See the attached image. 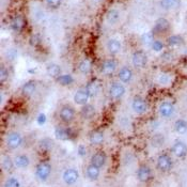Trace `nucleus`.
Returning <instances> with one entry per match:
<instances>
[{"mask_svg":"<svg viewBox=\"0 0 187 187\" xmlns=\"http://www.w3.org/2000/svg\"><path fill=\"white\" fill-rule=\"evenodd\" d=\"M51 173V166L49 163H41L36 166V175L42 182H45Z\"/></svg>","mask_w":187,"mask_h":187,"instance_id":"nucleus-1","label":"nucleus"},{"mask_svg":"<svg viewBox=\"0 0 187 187\" xmlns=\"http://www.w3.org/2000/svg\"><path fill=\"white\" fill-rule=\"evenodd\" d=\"M157 169L162 172H168L172 168V159L169 155L163 154L157 158Z\"/></svg>","mask_w":187,"mask_h":187,"instance_id":"nucleus-2","label":"nucleus"},{"mask_svg":"<svg viewBox=\"0 0 187 187\" xmlns=\"http://www.w3.org/2000/svg\"><path fill=\"white\" fill-rule=\"evenodd\" d=\"M170 29V24L169 22H168L166 18H158L157 20H156L155 25H154V28L153 30H152V32H153V34H162V33H165V32H167L168 30Z\"/></svg>","mask_w":187,"mask_h":187,"instance_id":"nucleus-3","label":"nucleus"},{"mask_svg":"<svg viewBox=\"0 0 187 187\" xmlns=\"http://www.w3.org/2000/svg\"><path fill=\"white\" fill-rule=\"evenodd\" d=\"M22 142H23L22 136L16 132L10 133V134L8 135V137H6V144H8L9 148L12 150L17 149L18 147L22 144Z\"/></svg>","mask_w":187,"mask_h":187,"instance_id":"nucleus-4","label":"nucleus"},{"mask_svg":"<svg viewBox=\"0 0 187 187\" xmlns=\"http://www.w3.org/2000/svg\"><path fill=\"white\" fill-rule=\"evenodd\" d=\"M63 181L65 182L69 185H72V184H75L79 179V173L76 169H73V168H70V169H66L64 172H63L62 175Z\"/></svg>","mask_w":187,"mask_h":187,"instance_id":"nucleus-5","label":"nucleus"},{"mask_svg":"<svg viewBox=\"0 0 187 187\" xmlns=\"http://www.w3.org/2000/svg\"><path fill=\"white\" fill-rule=\"evenodd\" d=\"M60 119L65 123H70L74 120L75 118V110L71 106H64L61 108L59 113Z\"/></svg>","mask_w":187,"mask_h":187,"instance_id":"nucleus-6","label":"nucleus"},{"mask_svg":"<svg viewBox=\"0 0 187 187\" xmlns=\"http://www.w3.org/2000/svg\"><path fill=\"white\" fill-rule=\"evenodd\" d=\"M132 61L134 66L136 67H143L146 66V64L148 63V57L142 51H136V53L133 55Z\"/></svg>","mask_w":187,"mask_h":187,"instance_id":"nucleus-7","label":"nucleus"},{"mask_svg":"<svg viewBox=\"0 0 187 187\" xmlns=\"http://www.w3.org/2000/svg\"><path fill=\"white\" fill-rule=\"evenodd\" d=\"M109 93H110V96L113 97V99H121L125 94V88L121 83H112L110 89H109Z\"/></svg>","mask_w":187,"mask_h":187,"instance_id":"nucleus-8","label":"nucleus"},{"mask_svg":"<svg viewBox=\"0 0 187 187\" xmlns=\"http://www.w3.org/2000/svg\"><path fill=\"white\" fill-rule=\"evenodd\" d=\"M172 153L174 154L176 157H185L187 155V146L182 141H176L172 146Z\"/></svg>","mask_w":187,"mask_h":187,"instance_id":"nucleus-9","label":"nucleus"},{"mask_svg":"<svg viewBox=\"0 0 187 187\" xmlns=\"http://www.w3.org/2000/svg\"><path fill=\"white\" fill-rule=\"evenodd\" d=\"M159 114L164 118H170L174 112V106L170 102H164L159 106Z\"/></svg>","mask_w":187,"mask_h":187,"instance_id":"nucleus-10","label":"nucleus"},{"mask_svg":"<svg viewBox=\"0 0 187 187\" xmlns=\"http://www.w3.org/2000/svg\"><path fill=\"white\" fill-rule=\"evenodd\" d=\"M132 108L133 110L137 113H144L148 109V105H147L146 100H143L140 97H136V99L133 100V103H132Z\"/></svg>","mask_w":187,"mask_h":187,"instance_id":"nucleus-11","label":"nucleus"},{"mask_svg":"<svg viewBox=\"0 0 187 187\" xmlns=\"http://www.w3.org/2000/svg\"><path fill=\"white\" fill-rule=\"evenodd\" d=\"M137 177L140 182H148L152 177V171L148 166H141L137 171Z\"/></svg>","mask_w":187,"mask_h":187,"instance_id":"nucleus-12","label":"nucleus"},{"mask_svg":"<svg viewBox=\"0 0 187 187\" xmlns=\"http://www.w3.org/2000/svg\"><path fill=\"white\" fill-rule=\"evenodd\" d=\"M89 97H90V95H89L88 91L86 90H78L76 93H75L74 95V102L76 103V104L78 105H85L88 103L89 100Z\"/></svg>","mask_w":187,"mask_h":187,"instance_id":"nucleus-13","label":"nucleus"},{"mask_svg":"<svg viewBox=\"0 0 187 187\" xmlns=\"http://www.w3.org/2000/svg\"><path fill=\"white\" fill-rule=\"evenodd\" d=\"M25 27V17L22 15H17L12 19L11 22V28L13 31L15 32H20Z\"/></svg>","mask_w":187,"mask_h":187,"instance_id":"nucleus-14","label":"nucleus"},{"mask_svg":"<svg viewBox=\"0 0 187 187\" xmlns=\"http://www.w3.org/2000/svg\"><path fill=\"white\" fill-rule=\"evenodd\" d=\"M55 136L59 140H69L72 138V130L71 128L64 127H57L55 130Z\"/></svg>","mask_w":187,"mask_h":187,"instance_id":"nucleus-15","label":"nucleus"},{"mask_svg":"<svg viewBox=\"0 0 187 187\" xmlns=\"http://www.w3.org/2000/svg\"><path fill=\"white\" fill-rule=\"evenodd\" d=\"M86 90L88 91L90 97L95 96V95H97V93H99L100 90V83L96 80V79H93V80H91L88 83L87 87H86Z\"/></svg>","mask_w":187,"mask_h":187,"instance_id":"nucleus-16","label":"nucleus"},{"mask_svg":"<svg viewBox=\"0 0 187 187\" xmlns=\"http://www.w3.org/2000/svg\"><path fill=\"white\" fill-rule=\"evenodd\" d=\"M91 164H93L99 168L104 167V165L106 164V155L103 152H97L91 158Z\"/></svg>","mask_w":187,"mask_h":187,"instance_id":"nucleus-17","label":"nucleus"},{"mask_svg":"<svg viewBox=\"0 0 187 187\" xmlns=\"http://www.w3.org/2000/svg\"><path fill=\"white\" fill-rule=\"evenodd\" d=\"M36 83L34 81H28L26 83L22 88V94L26 97H29L36 92Z\"/></svg>","mask_w":187,"mask_h":187,"instance_id":"nucleus-18","label":"nucleus"},{"mask_svg":"<svg viewBox=\"0 0 187 187\" xmlns=\"http://www.w3.org/2000/svg\"><path fill=\"white\" fill-rule=\"evenodd\" d=\"M80 114L83 119H92L95 114V108L94 106L90 104H85L83 105V108L80 110Z\"/></svg>","mask_w":187,"mask_h":187,"instance_id":"nucleus-19","label":"nucleus"},{"mask_svg":"<svg viewBox=\"0 0 187 187\" xmlns=\"http://www.w3.org/2000/svg\"><path fill=\"white\" fill-rule=\"evenodd\" d=\"M14 163H15V166L17 168L25 169V168H27L28 166L30 165V159L27 155H25V154H20V155H17L15 157Z\"/></svg>","mask_w":187,"mask_h":187,"instance_id":"nucleus-20","label":"nucleus"},{"mask_svg":"<svg viewBox=\"0 0 187 187\" xmlns=\"http://www.w3.org/2000/svg\"><path fill=\"white\" fill-rule=\"evenodd\" d=\"M100 168L96 167L95 165H93V164H91L90 166H88L87 167V176L89 180H91V181H95V180L99 179L100 176Z\"/></svg>","mask_w":187,"mask_h":187,"instance_id":"nucleus-21","label":"nucleus"},{"mask_svg":"<svg viewBox=\"0 0 187 187\" xmlns=\"http://www.w3.org/2000/svg\"><path fill=\"white\" fill-rule=\"evenodd\" d=\"M133 78V72L130 71L128 67H122L119 72V79H120L122 83H127L132 80Z\"/></svg>","mask_w":187,"mask_h":187,"instance_id":"nucleus-22","label":"nucleus"},{"mask_svg":"<svg viewBox=\"0 0 187 187\" xmlns=\"http://www.w3.org/2000/svg\"><path fill=\"white\" fill-rule=\"evenodd\" d=\"M89 140L92 144H100L104 141V134L100 130H94L90 134Z\"/></svg>","mask_w":187,"mask_h":187,"instance_id":"nucleus-23","label":"nucleus"},{"mask_svg":"<svg viewBox=\"0 0 187 187\" xmlns=\"http://www.w3.org/2000/svg\"><path fill=\"white\" fill-rule=\"evenodd\" d=\"M107 49L111 55H116L121 50V43L118 40H109L108 43H107Z\"/></svg>","mask_w":187,"mask_h":187,"instance_id":"nucleus-24","label":"nucleus"},{"mask_svg":"<svg viewBox=\"0 0 187 187\" xmlns=\"http://www.w3.org/2000/svg\"><path fill=\"white\" fill-rule=\"evenodd\" d=\"M117 69V63L113 61V60H106L102 65V71L104 72L105 74H112L114 73Z\"/></svg>","mask_w":187,"mask_h":187,"instance_id":"nucleus-25","label":"nucleus"},{"mask_svg":"<svg viewBox=\"0 0 187 187\" xmlns=\"http://www.w3.org/2000/svg\"><path fill=\"white\" fill-rule=\"evenodd\" d=\"M174 130L177 134L184 135L187 133V122L183 119H180L174 123Z\"/></svg>","mask_w":187,"mask_h":187,"instance_id":"nucleus-26","label":"nucleus"},{"mask_svg":"<svg viewBox=\"0 0 187 187\" xmlns=\"http://www.w3.org/2000/svg\"><path fill=\"white\" fill-rule=\"evenodd\" d=\"M78 69L83 74L90 73L91 70H92V62H91L89 59L81 60V61L79 62V64H78Z\"/></svg>","mask_w":187,"mask_h":187,"instance_id":"nucleus-27","label":"nucleus"},{"mask_svg":"<svg viewBox=\"0 0 187 187\" xmlns=\"http://www.w3.org/2000/svg\"><path fill=\"white\" fill-rule=\"evenodd\" d=\"M47 74L53 78H58L61 74V67L58 64H55V63L49 64L47 66Z\"/></svg>","mask_w":187,"mask_h":187,"instance_id":"nucleus-28","label":"nucleus"},{"mask_svg":"<svg viewBox=\"0 0 187 187\" xmlns=\"http://www.w3.org/2000/svg\"><path fill=\"white\" fill-rule=\"evenodd\" d=\"M53 141L49 138H44V139H42L41 141L39 142V149L41 150V151H50L51 149H53Z\"/></svg>","mask_w":187,"mask_h":187,"instance_id":"nucleus-29","label":"nucleus"},{"mask_svg":"<svg viewBox=\"0 0 187 187\" xmlns=\"http://www.w3.org/2000/svg\"><path fill=\"white\" fill-rule=\"evenodd\" d=\"M119 17H120V14L117 10H110L108 11V13H107L106 15V18H107V22L109 23V24L113 25L116 24V23H118L119 20Z\"/></svg>","mask_w":187,"mask_h":187,"instance_id":"nucleus-30","label":"nucleus"},{"mask_svg":"<svg viewBox=\"0 0 187 187\" xmlns=\"http://www.w3.org/2000/svg\"><path fill=\"white\" fill-rule=\"evenodd\" d=\"M57 81L62 86H69V85H72V83H74V78L69 74L60 75V76L57 78Z\"/></svg>","mask_w":187,"mask_h":187,"instance_id":"nucleus-31","label":"nucleus"},{"mask_svg":"<svg viewBox=\"0 0 187 187\" xmlns=\"http://www.w3.org/2000/svg\"><path fill=\"white\" fill-rule=\"evenodd\" d=\"M164 142H165V138H164V135H162V134L154 135L151 139V143L154 148H159V147H162L164 144Z\"/></svg>","mask_w":187,"mask_h":187,"instance_id":"nucleus-32","label":"nucleus"},{"mask_svg":"<svg viewBox=\"0 0 187 187\" xmlns=\"http://www.w3.org/2000/svg\"><path fill=\"white\" fill-rule=\"evenodd\" d=\"M167 42L170 46H179V45H182L184 41H183V37L181 36H171L168 37Z\"/></svg>","mask_w":187,"mask_h":187,"instance_id":"nucleus-33","label":"nucleus"},{"mask_svg":"<svg viewBox=\"0 0 187 187\" xmlns=\"http://www.w3.org/2000/svg\"><path fill=\"white\" fill-rule=\"evenodd\" d=\"M14 164L15 163H14L10 157L6 156V157H3V159H2V162H1V167L4 171H10V170L14 167Z\"/></svg>","mask_w":187,"mask_h":187,"instance_id":"nucleus-34","label":"nucleus"},{"mask_svg":"<svg viewBox=\"0 0 187 187\" xmlns=\"http://www.w3.org/2000/svg\"><path fill=\"white\" fill-rule=\"evenodd\" d=\"M153 36H154L153 32H147V33L142 34V36H141L142 44H144V45H147V46L152 45V44H153V42H154Z\"/></svg>","mask_w":187,"mask_h":187,"instance_id":"nucleus-35","label":"nucleus"},{"mask_svg":"<svg viewBox=\"0 0 187 187\" xmlns=\"http://www.w3.org/2000/svg\"><path fill=\"white\" fill-rule=\"evenodd\" d=\"M176 3H177V0H162V1H160V6H162V8L165 9V10L172 9Z\"/></svg>","mask_w":187,"mask_h":187,"instance_id":"nucleus-36","label":"nucleus"},{"mask_svg":"<svg viewBox=\"0 0 187 187\" xmlns=\"http://www.w3.org/2000/svg\"><path fill=\"white\" fill-rule=\"evenodd\" d=\"M4 186L6 187H19L20 184L17 179H15V177H10V179L6 180Z\"/></svg>","mask_w":187,"mask_h":187,"instance_id":"nucleus-37","label":"nucleus"},{"mask_svg":"<svg viewBox=\"0 0 187 187\" xmlns=\"http://www.w3.org/2000/svg\"><path fill=\"white\" fill-rule=\"evenodd\" d=\"M8 76H9L8 70L3 65H1V70H0V81H1V83H3L8 79Z\"/></svg>","mask_w":187,"mask_h":187,"instance_id":"nucleus-38","label":"nucleus"},{"mask_svg":"<svg viewBox=\"0 0 187 187\" xmlns=\"http://www.w3.org/2000/svg\"><path fill=\"white\" fill-rule=\"evenodd\" d=\"M47 6L51 9H57L61 4V0H45Z\"/></svg>","mask_w":187,"mask_h":187,"instance_id":"nucleus-39","label":"nucleus"},{"mask_svg":"<svg viewBox=\"0 0 187 187\" xmlns=\"http://www.w3.org/2000/svg\"><path fill=\"white\" fill-rule=\"evenodd\" d=\"M163 47H164L163 43L159 41H154L153 44H152V48H153V50H155V51H160L163 49Z\"/></svg>","mask_w":187,"mask_h":187,"instance_id":"nucleus-40","label":"nucleus"},{"mask_svg":"<svg viewBox=\"0 0 187 187\" xmlns=\"http://www.w3.org/2000/svg\"><path fill=\"white\" fill-rule=\"evenodd\" d=\"M45 122H46V116L44 113H40L39 116H37V123H39L40 125H43Z\"/></svg>","mask_w":187,"mask_h":187,"instance_id":"nucleus-41","label":"nucleus"},{"mask_svg":"<svg viewBox=\"0 0 187 187\" xmlns=\"http://www.w3.org/2000/svg\"><path fill=\"white\" fill-rule=\"evenodd\" d=\"M170 81V78L168 75H160L159 76V83H164V85H166V83H168Z\"/></svg>","mask_w":187,"mask_h":187,"instance_id":"nucleus-42","label":"nucleus"},{"mask_svg":"<svg viewBox=\"0 0 187 187\" xmlns=\"http://www.w3.org/2000/svg\"><path fill=\"white\" fill-rule=\"evenodd\" d=\"M86 153H87V151H86V148L85 146H79L78 147V155L80 156V157H85L86 156Z\"/></svg>","mask_w":187,"mask_h":187,"instance_id":"nucleus-43","label":"nucleus"},{"mask_svg":"<svg viewBox=\"0 0 187 187\" xmlns=\"http://www.w3.org/2000/svg\"><path fill=\"white\" fill-rule=\"evenodd\" d=\"M8 57L10 58L11 60H14L16 58V50L15 49H10L8 53Z\"/></svg>","mask_w":187,"mask_h":187,"instance_id":"nucleus-44","label":"nucleus"}]
</instances>
